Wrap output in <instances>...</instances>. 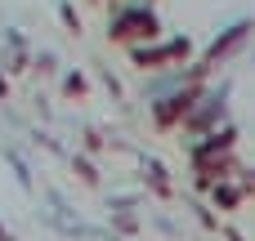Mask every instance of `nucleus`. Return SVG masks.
Returning <instances> with one entry per match:
<instances>
[{"instance_id":"f257e3e1","label":"nucleus","mask_w":255,"mask_h":241,"mask_svg":"<svg viewBox=\"0 0 255 241\" xmlns=\"http://www.w3.org/2000/svg\"><path fill=\"white\" fill-rule=\"evenodd\" d=\"M117 36H152V18L139 9V13H121L117 18Z\"/></svg>"}]
</instances>
